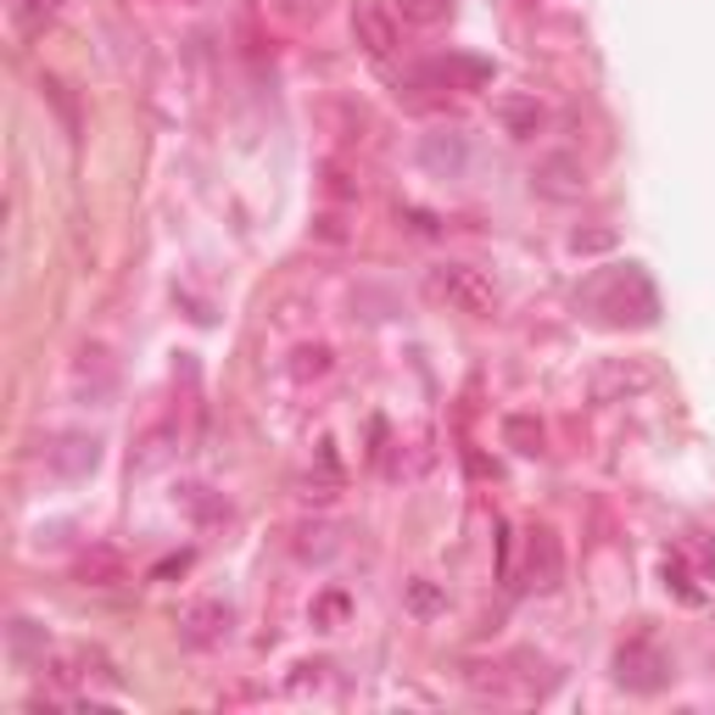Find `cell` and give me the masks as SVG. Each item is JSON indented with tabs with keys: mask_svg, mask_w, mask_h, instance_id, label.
Returning a JSON list of instances; mask_svg holds the SVG:
<instances>
[{
	"mask_svg": "<svg viewBox=\"0 0 715 715\" xmlns=\"http://www.w3.org/2000/svg\"><path fill=\"white\" fill-rule=\"evenodd\" d=\"M430 291H436L447 308L470 313V319H487V313L498 308V286L481 275V268H470V263H441V268H430Z\"/></svg>",
	"mask_w": 715,
	"mask_h": 715,
	"instance_id": "1",
	"label": "cell"
},
{
	"mask_svg": "<svg viewBox=\"0 0 715 715\" xmlns=\"http://www.w3.org/2000/svg\"><path fill=\"white\" fill-rule=\"evenodd\" d=\"M615 682L626 693H660L671 682V654L654 638H632L615 649Z\"/></svg>",
	"mask_w": 715,
	"mask_h": 715,
	"instance_id": "2",
	"label": "cell"
},
{
	"mask_svg": "<svg viewBox=\"0 0 715 715\" xmlns=\"http://www.w3.org/2000/svg\"><path fill=\"white\" fill-rule=\"evenodd\" d=\"M565 576V554H559V536L548 525H531L525 531V570H520V587L531 593H554Z\"/></svg>",
	"mask_w": 715,
	"mask_h": 715,
	"instance_id": "3",
	"label": "cell"
},
{
	"mask_svg": "<svg viewBox=\"0 0 715 715\" xmlns=\"http://www.w3.org/2000/svg\"><path fill=\"white\" fill-rule=\"evenodd\" d=\"M531 185H536V196H548V202H576L587 191V168L570 151H554V157H543L531 168Z\"/></svg>",
	"mask_w": 715,
	"mask_h": 715,
	"instance_id": "4",
	"label": "cell"
},
{
	"mask_svg": "<svg viewBox=\"0 0 715 715\" xmlns=\"http://www.w3.org/2000/svg\"><path fill=\"white\" fill-rule=\"evenodd\" d=\"M230 620H235V609H230V604L202 598V604H191L185 615H179V638H185L191 649H218V643L230 638Z\"/></svg>",
	"mask_w": 715,
	"mask_h": 715,
	"instance_id": "5",
	"label": "cell"
},
{
	"mask_svg": "<svg viewBox=\"0 0 715 715\" xmlns=\"http://www.w3.org/2000/svg\"><path fill=\"white\" fill-rule=\"evenodd\" d=\"M45 465H51L56 476L78 481V476H89V470L102 465V441L84 436V430H67V436H56V441L45 447Z\"/></svg>",
	"mask_w": 715,
	"mask_h": 715,
	"instance_id": "6",
	"label": "cell"
},
{
	"mask_svg": "<svg viewBox=\"0 0 715 715\" xmlns=\"http://www.w3.org/2000/svg\"><path fill=\"white\" fill-rule=\"evenodd\" d=\"M352 40L364 45L375 62L397 51V23L386 18V7H381V0H357V7H352Z\"/></svg>",
	"mask_w": 715,
	"mask_h": 715,
	"instance_id": "7",
	"label": "cell"
},
{
	"mask_svg": "<svg viewBox=\"0 0 715 715\" xmlns=\"http://www.w3.org/2000/svg\"><path fill=\"white\" fill-rule=\"evenodd\" d=\"M649 386V370L643 364H604L593 375V403H620V397H632Z\"/></svg>",
	"mask_w": 715,
	"mask_h": 715,
	"instance_id": "8",
	"label": "cell"
},
{
	"mask_svg": "<svg viewBox=\"0 0 715 715\" xmlns=\"http://www.w3.org/2000/svg\"><path fill=\"white\" fill-rule=\"evenodd\" d=\"M73 576H78V587H124V581H129V565H124V554H113V548H89V554L73 565Z\"/></svg>",
	"mask_w": 715,
	"mask_h": 715,
	"instance_id": "9",
	"label": "cell"
},
{
	"mask_svg": "<svg viewBox=\"0 0 715 715\" xmlns=\"http://www.w3.org/2000/svg\"><path fill=\"white\" fill-rule=\"evenodd\" d=\"M45 649H51V643H45V626H34V620L18 615V620H12V660H18V665H45Z\"/></svg>",
	"mask_w": 715,
	"mask_h": 715,
	"instance_id": "10",
	"label": "cell"
},
{
	"mask_svg": "<svg viewBox=\"0 0 715 715\" xmlns=\"http://www.w3.org/2000/svg\"><path fill=\"white\" fill-rule=\"evenodd\" d=\"M341 543H335V525H302L297 531V554L302 559H330Z\"/></svg>",
	"mask_w": 715,
	"mask_h": 715,
	"instance_id": "11",
	"label": "cell"
},
{
	"mask_svg": "<svg viewBox=\"0 0 715 715\" xmlns=\"http://www.w3.org/2000/svg\"><path fill=\"white\" fill-rule=\"evenodd\" d=\"M665 587H676V598H687V604H704V587L693 581V570H687V559H682V554H671V559H665Z\"/></svg>",
	"mask_w": 715,
	"mask_h": 715,
	"instance_id": "12",
	"label": "cell"
},
{
	"mask_svg": "<svg viewBox=\"0 0 715 715\" xmlns=\"http://www.w3.org/2000/svg\"><path fill=\"white\" fill-rule=\"evenodd\" d=\"M56 7H62V0H12V12H18V29H23V34L45 29V23L56 18Z\"/></svg>",
	"mask_w": 715,
	"mask_h": 715,
	"instance_id": "13",
	"label": "cell"
},
{
	"mask_svg": "<svg viewBox=\"0 0 715 715\" xmlns=\"http://www.w3.org/2000/svg\"><path fill=\"white\" fill-rule=\"evenodd\" d=\"M447 7H453V0H397V12H403V23H419V29L441 23V18H447Z\"/></svg>",
	"mask_w": 715,
	"mask_h": 715,
	"instance_id": "14",
	"label": "cell"
},
{
	"mask_svg": "<svg viewBox=\"0 0 715 715\" xmlns=\"http://www.w3.org/2000/svg\"><path fill=\"white\" fill-rule=\"evenodd\" d=\"M425 162H430V168H465V140H459V135H453V140L430 135V140H425Z\"/></svg>",
	"mask_w": 715,
	"mask_h": 715,
	"instance_id": "15",
	"label": "cell"
},
{
	"mask_svg": "<svg viewBox=\"0 0 715 715\" xmlns=\"http://www.w3.org/2000/svg\"><path fill=\"white\" fill-rule=\"evenodd\" d=\"M503 436L520 447V453H543V425H536V419H525V414H514V419L503 425Z\"/></svg>",
	"mask_w": 715,
	"mask_h": 715,
	"instance_id": "16",
	"label": "cell"
},
{
	"mask_svg": "<svg viewBox=\"0 0 715 715\" xmlns=\"http://www.w3.org/2000/svg\"><path fill=\"white\" fill-rule=\"evenodd\" d=\"M297 381H319L330 370V346H297Z\"/></svg>",
	"mask_w": 715,
	"mask_h": 715,
	"instance_id": "17",
	"label": "cell"
},
{
	"mask_svg": "<svg viewBox=\"0 0 715 715\" xmlns=\"http://www.w3.org/2000/svg\"><path fill=\"white\" fill-rule=\"evenodd\" d=\"M324 191H330V196H335V202H352V196H357V185H352V179H346V173H341V168H335V162H330V168H324Z\"/></svg>",
	"mask_w": 715,
	"mask_h": 715,
	"instance_id": "18",
	"label": "cell"
},
{
	"mask_svg": "<svg viewBox=\"0 0 715 715\" xmlns=\"http://www.w3.org/2000/svg\"><path fill=\"white\" fill-rule=\"evenodd\" d=\"M408 604H414V609H419V615H430V609H436V604H441V593H436V587H430V581H414V587H408Z\"/></svg>",
	"mask_w": 715,
	"mask_h": 715,
	"instance_id": "19",
	"label": "cell"
},
{
	"mask_svg": "<svg viewBox=\"0 0 715 715\" xmlns=\"http://www.w3.org/2000/svg\"><path fill=\"white\" fill-rule=\"evenodd\" d=\"M687 554H693V559H698V570L715 581V543H687Z\"/></svg>",
	"mask_w": 715,
	"mask_h": 715,
	"instance_id": "20",
	"label": "cell"
},
{
	"mask_svg": "<svg viewBox=\"0 0 715 715\" xmlns=\"http://www.w3.org/2000/svg\"><path fill=\"white\" fill-rule=\"evenodd\" d=\"M509 124H514V129H531V124H536V107H525V102H509Z\"/></svg>",
	"mask_w": 715,
	"mask_h": 715,
	"instance_id": "21",
	"label": "cell"
},
{
	"mask_svg": "<svg viewBox=\"0 0 715 715\" xmlns=\"http://www.w3.org/2000/svg\"><path fill=\"white\" fill-rule=\"evenodd\" d=\"M313 615H319V620H341V615H346V598H341V593H330V598H324Z\"/></svg>",
	"mask_w": 715,
	"mask_h": 715,
	"instance_id": "22",
	"label": "cell"
},
{
	"mask_svg": "<svg viewBox=\"0 0 715 715\" xmlns=\"http://www.w3.org/2000/svg\"><path fill=\"white\" fill-rule=\"evenodd\" d=\"M185 565H191V554H173V559H162V565H157L151 576L162 581V576H179V570H185Z\"/></svg>",
	"mask_w": 715,
	"mask_h": 715,
	"instance_id": "23",
	"label": "cell"
},
{
	"mask_svg": "<svg viewBox=\"0 0 715 715\" xmlns=\"http://www.w3.org/2000/svg\"><path fill=\"white\" fill-rule=\"evenodd\" d=\"M319 241H346L341 218H330V213H324V218H319Z\"/></svg>",
	"mask_w": 715,
	"mask_h": 715,
	"instance_id": "24",
	"label": "cell"
}]
</instances>
